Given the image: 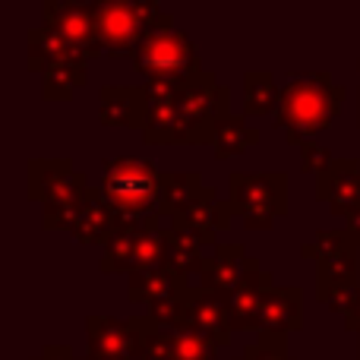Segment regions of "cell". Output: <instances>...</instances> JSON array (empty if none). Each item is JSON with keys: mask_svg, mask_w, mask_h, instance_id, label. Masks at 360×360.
<instances>
[{"mask_svg": "<svg viewBox=\"0 0 360 360\" xmlns=\"http://www.w3.org/2000/svg\"><path fill=\"white\" fill-rule=\"evenodd\" d=\"M250 259L253 256L247 253L243 243H218L209 256H205V266L199 272V288L218 294V297L228 300L231 294L240 288L243 275L250 269Z\"/></svg>", "mask_w": 360, "mask_h": 360, "instance_id": "cell-13", "label": "cell"}, {"mask_svg": "<svg viewBox=\"0 0 360 360\" xmlns=\"http://www.w3.org/2000/svg\"><path fill=\"white\" fill-rule=\"evenodd\" d=\"M82 360H111V357H92V354H86Z\"/></svg>", "mask_w": 360, "mask_h": 360, "instance_id": "cell-31", "label": "cell"}, {"mask_svg": "<svg viewBox=\"0 0 360 360\" xmlns=\"http://www.w3.org/2000/svg\"><path fill=\"white\" fill-rule=\"evenodd\" d=\"M345 329L348 332H357V338H360V288H357V294H354V300H351V307L345 310Z\"/></svg>", "mask_w": 360, "mask_h": 360, "instance_id": "cell-29", "label": "cell"}, {"mask_svg": "<svg viewBox=\"0 0 360 360\" xmlns=\"http://www.w3.org/2000/svg\"><path fill=\"white\" fill-rule=\"evenodd\" d=\"M146 89L143 86H101L98 120L108 127L143 130L146 124Z\"/></svg>", "mask_w": 360, "mask_h": 360, "instance_id": "cell-19", "label": "cell"}, {"mask_svg": "<svg viewBox=\"0 0 360 360\" xmlns=\"http://www.w3.org/2000/svg\"><path fill=\"white\" fill-rule=\"evenodd\" d=\"M202 250H205V243L199 240L193 231L168 224V256H165V269H171L180 278H193V275L199 278V272H202V266H205V256H209V253H202Z\"/></svg>", "mask_w": 360, "mask_h": 360, "instance_id": "cell-21", "label": "cell"}, {"mask_svg": "<svg viewBox=\"0 0 360 360\" xmlns=\"http://www.w3.org/2000/svg\"><path fill=\"white\" fill-rule=\"evenodd\" d=\"M348 98V89L338 86L332 73L310 70V73H288L278 92V111L275 127L285 133L288 146H304L316 133L329 130L332 120L342 114V105Z\"/></svg>", "mask_w": 360, "mask_h": 360, "instance_id": "cell-1", "label": "cell"}, {"mask_svg": "<svg viewBox=\"0 0 360 360\" xmlns=\"http://www.w3.org/2000/svg\"><path fill=\"white\" fill-rule=\"evenodd\" d=\"M101 193L127 224L149 221L162 209L165 171H158V165L149 158L136 155L105 158L101 162Z\"/></svg>", "mask_w": 360, "mask_h": 360, "instance_id": "cell-3", "label": "cell"}, {"mask_svg": "<svg viewBox=\"0 0 360 360\" xmlns=\"http://www.w3.org/2000/svg\"><path fill=\"white\" fill-rule=\"evenodd\" d=\"M86 354L92 357H111V360H139V329L136 319L127 316H101L89 313L86 316Z\"/></svg>", "mask_w": 360, "mask_h": 360, "instance_id": "cell-10", "label": "cell"}, {"mask_svg": "<svg viewBox=\"0 0 360 360\" xmlns=\"http://www.w3.org/2000/svg\"><path fill=\"white\" fill-rule=\"evenodd\" d=\"M278 92L281 82L269 70H247L243 73V114L253 117H266V114L278 111Z\"/></svg>", "mask_w": 360, "mask_h": 360, "instance_id": "cell-23", "label": "cell"}, {"mask_svg": "<svg viewBox=\"0 0 360 360\" xmlns=\"http://www.w3.org/2000/svg\"><path fill=\"white\" fill-rule=\"evenodd\" d=\"M316 199L332 215L348 218L360 209V158H335L329 171L316 177Z\"/></svg>", "mask_w": 360, "mask_h": 360, "instance_id": "cell-12", "label": "cell"}, {"mask_svg": "<svg viewBox=\"0 0 360 360\" xmlns=\"http://www.w3.org/2000/svg\"><path fill=\"white\" fill-rule=\"evenodd\" d=\"M44 25L73 38L89 57H101L95 4H67V0H44Z\"/></svg>", "mask_w": 360, "mask_h": 360, "instance_id": "cell-14", "label": "cell"}, {"mask_svg": "<svg viewBox=\"0 0 360 360\" xmlns=\"http://www.w3.org/2000/svg\"><path fill=\"white\" fill-rule=\"evenodd\" d=\"M259 143V130L247 124V114H228V117L218 120L215 127V158L218 162H228L237 158L243 152H250Z\"/></svg>", "mask_w": 360, "mask_h": 360, "instance_id": "cell-22", "label": "cell"}, {"mask_svg": "<svg viewBox=\"0 0 360 360\" xmlns=\"http://www.w3.org/2000/svg\"><path fill=\"white\" fill-rule=\"evenodd\" d=\"M186 329H193L199 338H205L209 345H215L218 351H224L231 345V316H228V300L218 294L205 291L199 285H190L186 291V304H184V323Z\"/></svg>", "mask_w": 360, "mask_h": 360, "instance_id": "cell-9", "label": "cell"}, {"mask_svg": "<svg viewBox=\"0 0 360 360\" xmlns=\"http://www.w3.org/2000/svg\"><path fill=\"white\" fill-rule=\"evenodd\" d=\"M357 360H360V338H357Z\"/></svg>", "mask_w": 360, "mask_h": 360, "instance_id": "cell-33", "label": "cell"}, {"mask_svg": "<svg viewBox=\"0 0 360 360\" xmlns=\"http://www.w3.org/2000/svg\"><path fill=\"white\" fill-rule=\"evenodd\" d=\"M124 224L127 221L111 209V202L105 199L101 186H89L86 202H82V212H79V221L73 224L70 234L79 243H86V247H108L111 237L117 234Z\"/></svg>", "mask_w": 360, "mask_h": 360, "instance_id": "cell-18", "label": "cell"}, {"mask_svg": "<svg viewBox=\"0 0 360 360\" xmlns=\"http://www.w3.org/2000/svg\"><path fill=\"white\" fill-rule=\"evenodd\" d=\"M332 162H335V155H332L329 146L316 143V139H307L304 146H300V171H307V174H323V171L332 168Z\"/></svg>", "mask_w": 360, "mask_h": 360, "instance_id": "cell-27", "label": "cell"}, {"mask_svg": "<svg viewBox=\"0 0 360 360\" xmlns=\"http://www.w3.org/2000/svg\"><path fill=\"white\" fill-rule=\"evenodd\" d=\"M304 329V291L294 285H272L262 294L259 307V335H291Z\"/></svg>", "mask_w": 360, "mask_h": 360, "instance_id": "cell-15", "label": "cell"}, {"mask_svg": "<svg viewBox=\"0 0 360 360\" xmlns=\"http://www.w3.org/2000/svg\"><path fill=\"white\" fill-rule=\"evenodd\" d=\"M345 231H348V234L360 243V209H357V212H351V215L345 218Z\"/></svg>", "mask_w": 360, "mask_h": 360, "instance_id": "cell-30", "label": "cell"}, {"mask_svg": "<svg viewBox=\"0 0 360 360\" xmlns=\"http://www.w3.org/2000/svg\"><path fill=\"white\" fill-rule=\"evenodd\" d=\"M32 360H82V357H76L70 345H44L41 354L32 357Z\"/></svg>", "mask_w": 360, "mask_h": 360, "instance_id": "cell-28", "label": "cell"}, {"mask_svg": "<svg viewBox=\"0 0 360 360\" xmlns=\"http://www.w3.org/2000/svg\"><path fill=\"white\" fill-rule=\"evenodd\" d=\"M92 57L63 32L51 29V25H35L29 29V70L41 76L48 67H60V63H79L89 67Z\"/></svg>", "mask_w": 360, "mask_h": 360, "instance_id": "cell-17", "label": "cell"}, {"mask_svg": "<svg viewBox=\"0 0 360 360\" xmlns=\"http://www.w3.org/2000/svg\"><path fill=\"white\" fill-rule=\"evenodd\" d=\"M275 275L266 272L259 266V259H250V269L243 275L240 288L228 297V316H231V329L234 332H253L259 329V307H262V294L275 285Z\"/></svg>", "mask_w": 360, "mask_h": 360, "instance_id": "cell-16", "label": "cell"}, {"mask_svg": "<svg viewBox=\"0 0 360 360\" xmlns=\"http://www.w3.org/2000/svg\"><path fill=\"white\" fill-rule=\"evenodd\" d=\"M205 190L202 174L199 171H184V174H165V196H162V209H158V218H168L174 221L180 212Z\"/></svg>", "mask_w": 360, "mask_h": 360, "instance_id": "cell-24", "label": "cell"}, {"mask_svg": "<svg viewBox=\"0 0 360 360\" xmlns=\"http://www.w3.org/2000/svg\"><path fill=\"white\" fill-rule=\"evenodd\" d=\"M190 291V281L174 275L171 269H152V272H139L127 278V297L130 304H158V300L184 297Z\"/></svg>", "mask_w": 360, "mask_h": 360, "instance_id": "cell-20", "label": "cell"}, {"mask_svg": "<svg viewBox=\"0 0 360 360\" xmlns=\"http://www.w3.org/2000/svg\"><path fill=\"white\" fill-rule=\"evenodd\" d=\"M133 67H136L139 76H146V82L162 79V82H180V86H186L199 73H205L193 38L184 29H177L171 13L158 16L152 35L146 38L143 48L133 57Z\"/></svg>", "mask_w": 360, "mask_h": 360, "instance_id": "cell-5", "label": "cell"}, {"mask_svg": "<svg viewBox=\"0 0 360 360\" xmlns=\"http://www.w3.org/2000/svg\"><path fill=\"white\" fill-rule=\"evenodd\" d=\"M300 259L316 262V297L332 313L351 307L360 288V243L345 228L316 231V237L300 243Z\"/></svg>", "mask_w": 360, "mask_h": 360, "instance_id": "cell-2", "label": "cell"}, {"mask_svg": "<svg viewBox=\"0 0 360 360\" xmlns=\"http://www.w3.org/2000/svg\"><path fill=\"white\" fill-rule=\"evenodd\" d=\"M89 193V177L73 168L70 158H32L29 196L41 205L44 231H73Z\"/></svg>", "mask_w": 360, "mask_h": 360, "instance_id": "cell-4", "label": "cell"}, {"mask_svg": "<svg viewBox=\"0 0 360 360\" xmlns=\"http://www.w3.org/2000/svg\"><path fill=\"white\" fill-rule=\"evenodd\" d=\"M231 111V89L218 82L212 70L199 73L186 82L177 95V130L174 143L180 146H205L215 143V127Z\"/></svg>", "mask_w": 360, "mask_h": 360, "instance_id": "cell-7", "label": "cell"}, {"mask_svg": "<svg viewBox=\"0 0 360 360\" xmlns=\"http://www.w3.org/2000/svg\"><path fill=\"white\" fill-rule=\"evenodd\" d=\"M162 6L155 0H143V4H95V25H98V44L101 54L111 60H127L136 57V51L143 48V41L152 35Z\"/></svg>", "mask_w": 360, "mask_h": 360, "instance_id": "cell-8", "label": "cell"}, {"mask_svg": "<svg viewBox=\"0 0 360 360\" xmlns=\"http://www.w3.org/2000/svg\"><path fill=\"white\" fill-rule=\"evenodd\" d=\"M234 221V212H231V202L228 199H221L218 196V190L212 184H205V190L199 193L196 199H193L190 205H186L184 212L174 218V228H186V231H193V234L199 237V240L205 243V247H212L215 250L218 243V231L221 228H228V224Z\"/></svg>", "mask_w": 360, "mask_h": 360, "instance_id": "cell-11", "label": "cell"}, {"mask_svg": "<svg viewBox=\"0 0 360 360\" xmlns=\"http://www.w3.org/2000/svg\"><path fill=\"white\" fill-rule=\"evenodd\" d=\"M228 202L247 231H272L288 215L285 171H234L228 177Z\"/></svg>", "mask_w": 360, "mask_h": 360, "instance_id": "cell-6", "label": "cell"}, {"mask_svg": "<svg viewBox=\"0 0 360 360\" xmlns=\"http://www.w3.org/2000/svg\"><path fill=\"white\" fill-rule=\"evenodd\" d=\"M231 360H294L288 354V338L285 335H256V342H250L243 348L240 357H231Z\"/></svg>", "mask_w": 360, "mask_h": 360, "instance_id": "cell-26", "label": "cell"}, {"mask_svg": "<svg viewBox=\"0 0 360 360\" xmlns=\"http://www.w3.org/2000/svg\"><path fill=\"white\" fill-rule=\"evenodd\" d=\"M357 70H360V60H357ZM357 98H360V89H357Z\"/></svg>", "mask_w": 360, "mask_h": 360, "instance_id": "cell-34", "label": "cell"}, {"mask_svg": "<svg viewBox=\"0 0 360 360\" xmlns=\"http://www.w3.org/2000/svg\"><path fill=\"white\" fill-rule=\"evenodd\" d=\"M357 124H360V98H357Z\"/></svg>", "mask_w": 360, "mask_h": 360, "instance_id": "cell-32", "label": "cell"}, {"mask_svg": "<svg viewBox=\"0 0 360 360\" xmlns=\"http://www.w3.org/2000/svg\"><path fill=\"white\" fill-rule=\"evenodd\" d=\"M89 82V70L79 63H60V67H48L41 73V95L48 101H67L76 89Z\"/></svg>", "mask_w": 360, "mask_h": 360, "instance_id": "cell-25", "label": "cell"}]
</instances>
